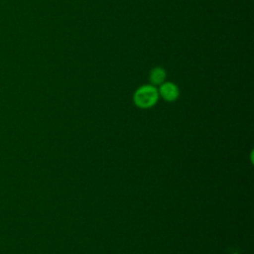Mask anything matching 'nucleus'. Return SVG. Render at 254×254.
I'll return each instance as SVG.
<instances>
[{
	"mask_svg": "<svg viewBox=\"0 0 254 254\" xmlns=\"http://www.w3.org/2000/svg\"><path fill=\"white\" fill-rule=\"evenodd\" d=\"M158 87L147 83L139 86L133 93V102L140 109H150L159 101Z\"/></svg>",
	"mask_w": 254,
	"mask_h": 254,
	"instance_id": "f257e3e1",
	"label": "nucleus"
},
{
	"mask_svg": "<svg viewBox=\"0 0 254 254\" xmlns=\"http://www.w3.org/2000/svg\"><path fill=\"white\" fill-rule=\"evenodd\" d=\"M158 92L159 96L167 102H174L180 97V88L173 81L166 80L163 82L160 86H158Z\"/></svg>",
	"mask_w": 254,
	"mask_h": 254,
	"instance_id": "f03ea898",
	"label": "nucleus"
},
{
	"mask_svg": "<svg viewBox=\"0 0 254 254\" xmlns=\"http://www.w3.org/2000/svg\"><path fill=\"white\" fill-rule=\"evenodd\" d=\"M167 78V71L162 66H155L149 72V81L150 84L158 87L163 82L166 81Z\"/></svg>",
	"mask_w": 254,
	"mask_h": 254,
	"instance_id": "7ed1b4c3",
	"label": "nucleus"
}]
</instances>
